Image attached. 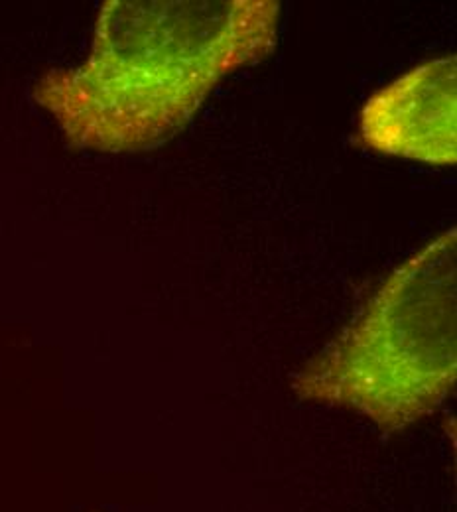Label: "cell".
<instances>
[{"instance_id": "1", "label": "cell", "mask_w": 457, "mask_h": 512, "mask_svg": "<svg viewBox=\"0 0 457 512\" xmlns=\"http://www.w3.org/2000/svg\"><path fill=\"white\" fill-rule=\"evenodd\" d=\"M278 20L276 0H107L89 56L46 71L32 97L73 148L150 150L186 127L223 77L274 50Z\"/></svg>"}, {"instance_id": "2", "label": "cell", "mask_w": 457, "mask_h": 512, "mask_svg": "<svg viewBox=\"0 0 457 512\" xmlns=\"http://www.w3.org/2000/svg\"><path fill=\"white\" fill-rule=\"evenodd\" d=\"M457 231L400 264L361 316L296 377L300 398L349 408L383 434L434 414L456 386Z\"/></svg>"}, {"instance_id": "3", "label": "cell", "mask_w": 457, "mask_h": 512, "mask_svg": "<svg viewBox=\"0 0 457 512\" xmlns=\"http://www.w3.org/2000/svg\"><path fill=\"white\" fill-rule=\"evenodd\" d=\"M359 142L385 156L456 166V56L416 65L373 93L359 117Z\"/></svg>"}]
</instances>
